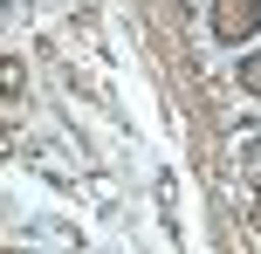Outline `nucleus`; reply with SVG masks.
Segmentation results:
<instances>
[{
  "label": "nucleus",
  "mask_w": 261,
  "mask_h": 254,
  "mask_svg": "<svg viewBox=\"0 0 261 254\" xmlns=\"http://www.w3.org/2000/svg\"><path fill=\"white\" fill-rule=\"evenodd\" d=\"M241 90L261 96V55H248V62H241Z\"/></svg>",
  "instance_id": "f03ea898"
},
{
  "label": "nucleus",
  "mask_w": 261,
  "mask_h": 254,
  "mask_svg": "<svg viewBox=\"0 0 261 254\" xmlns=\"http://www.w3.org/2000/svg\"><path fill=\"white\" fill-rule=\"evenodd\" d=\"M213 35L220 41H254L261 35V0H213Z\"/></svg>",
  "instance_id": "f257e3e1"
}]
</instances>
